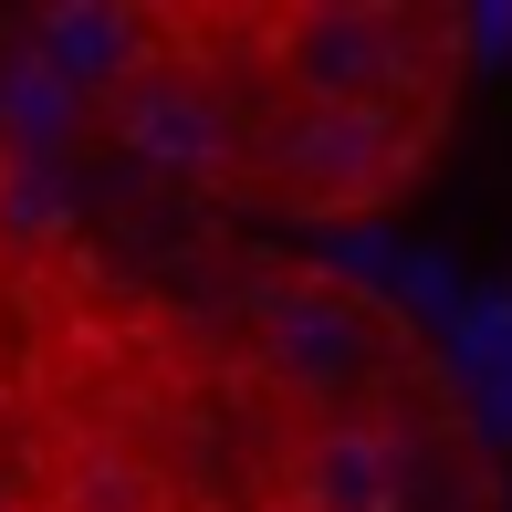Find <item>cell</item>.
<instances>
[{
    "label": "cell",
    "instance_id": "cell-11",
    "mask_svg": "<svg viewBox=\"0 0 512 512\" xmlns=\"http://www.w3.org/2000/svg\"><path fill=\"white\" fill-rule=\"evenodd\" d=\"M471 398H481V439H502V450H512V366H502V377H481Z\"/></svg>",
    "mask_w": 512,
    "mask_h": 512
},
{
    "label": "cell",
    "instance_id": "cell-2",
    "mask_svg": "<svg viewBox=\"0 0 512 512\" xmlns=\"http://www.w3.org/2000/svg\"><path fill=\"white\" fill-rule=\"evenodd\" d=\"M272 74L293 84V105H335V115H408V95L429 84V21L418 11H366V0H314V11L262 21Z\"/></svg>",
    "mask_w": 512,
    "mask_h": 512
},
{
    "label": "cell",
    "instance_id": "cell-8",
    "mask_svg": "<svg viewBox=\"0 0 512 512\" xmlns=\"http://www.w3.org/2000/svg\"><path fill=\"white\" fill-rule=\"evenodd\" d=\"M53 512H168V481H157V460H147V450H126V439H95V450L63 460Z\"/></svg>",
    "mask_w": 512,
    "mask_h": 512
},
{
    "label": "cell",
    "instance_id": "cell-1",
    "mask_svg": "<svg viewBox=\"0 0 512 512\" xmlns=\"http://www.w3.org/2000/svg\"><path fill=\"white\" fill-rule=\"evenodd\" d=\"M241 335H251V366L324 418H377V398L408 366V335L324 272H262L241 293Z\"/></svg>",
    "mask_w": 512,
    "mask_h": 512
},
{
    "label": "cell",
    "instance_id": "cell-10",
    "mask_svg": "<svg viewBox=\"0 0 512 512\" xmlns=\"http://www.w3.org/2000/svg\"><path fill=\"white\" fill-rule=\"evenodd\" d=\"M439 335H450V366H460L471 387H481V377H502V366H512V283H492V293H460Z\"/></svg>",
    "mask_w": 512,
    "mask_h": 512
},
{
    "label": "cell",
    "instance_id": "cell-9",
    "mask_svg": "<svg viewBox=\"0 0 512 512\" xmlns=\"http://www.w3.org/2000/svg\"><path fill=\"white\" fill-rule=\"evenodd\" d=\"M63 230H74L63 157H11L0 147V241H63Z\"/></svg>",
    "mask_w": 512,
    "mask_h": 512
},
{
    "label": "cell",
    "instance_id": "cell-7",
    "mask_svg": "<svg viewBox=\"0 0 512 512\" xmlns=\"http://www.w3.org/2000/svg\"><path fill=\"white\" fill-rule=\"evenodd\" d=\"M74 126H84V105L53 84V63H42L32 42H11V53H0V147L11 157H63Z\"/></svg>",
    "mask_w": 512,
    "mask_h": 512
},
{
    "label": "cell",
    "instance_id": "cell-6",
    "mask_svg": "<svg viewBox=\"0 0 512 512\" xmlns=\"http://www.w3.org/2000/svg\"><path fill=\"white\" fill-rule=\"evenodd\" d=\"M32 42L42 63H53V84L74 105H105L126 95L136 74H147V42H157V11H105V0H53V11H32Z\"/></svg>",
    "mask_w": 512,
    "mask_h": 512
},
{
    "label": "cell",
    "instance_id": "cell-5",
    "mask_svg": "<svg viewBox=\"0 0 512 512\" xmlns=\"http://www.w3.org/2000/svg\"><path fill=\"white\" fill-rule=\"evenodd\" d=\"M283 512H408L398 418H314L283 460Z\"/></svg>",
    "mask_w": 512,
    "mask_h": 512
},
{
    "label": "cell",
    "instance_id": "cell-3",
    "mask_svg": "<svg viewBox=\"0 0 512 512\" xmlns=\"http://www.w3.org/2000/svg\"><path fill=\"white\" fill-rule=\"evenodd\" d=\"M262 157V189L283 209H314V220H356V209H387L418 178V115H335V105H293L272 136H251Z\"/></svg>",
    "mask_w": 512,
    "mask_h": 512
},
{
    "label": "cell",
    "instance_id": "cell-4",
    "mask_svg": "<svg viewBox=\"0 0 512 512\" xmlns=\"http://www.w3.org/2000/svg\"><path fill=\"white\" fill-rule=\"evenodd\" d=\"M105 136L136 178H168V189H230L251 168V126L189 63H147L126 95H105Z\"/></svg>",
    "mask_w": 512,
    "mask_h": 512
}]
</instances>
